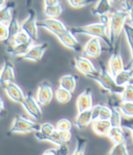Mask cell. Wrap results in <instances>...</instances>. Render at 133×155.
I'll return each mask as SVG.
<instances>
[{"label":"cell","mask_w":133,"mask_h":155,"mask_svg":"<svg viewBox=\"0 0 133 155\" xmlns=\"http://www.w3.org/2000/svg\"><path fill=\"white\" fill-rule=\"evenodd\" d=\"M71 33L79 34V35H87L90 36L91 38H97L103 41L106 45L110 48H112L110 38H109V31L108 27L101 24V23H91L84 26H78V27H71L69 28Z\"/></svg>","instance_id":"obj_1"},{"label":"cell","mask_w":133,"mask_h":155,"mask_svg":"<svg viewBox=\"0 0 133 155\" xmlns=\"http://www.w3.org/2000/svg\"><path fill=\"white\" fill-rule=\"evenodd\" d=\"M128 17V12L123 9H119L113 12L110 17L108 31H109V38L112 47L116 44L117 40L119 39L121 31L123 30Z\"/></svg>","instance_id":"obj_2"},{"label":"cell","mask_w":133,"mask_h":155,"mask_svg":"<svg viewBox=\"0 0 133 155\" xmlns=\"http://www.w3.org/2000/svg\"><path fill=\"white\" fill-rule=\"evenodd\" d=\"M87 77L96 81L97 83H98L101 85L102 88L112 93V94H116V95L120 96L122 94L123 90H124V87L119 86L116 84L114 77L104 67L101 68L99 71L97 70L95 73L87 75Z\"/></svg>","instance_id":"obj_3"},{"label":"cell","mask_w":133,"mask_h":155,"mask_svg":"<svg viewBox=\"0 0 133 155\" xmlns=\"http://www.w3.org/2000/svg\"><path fill=\"white\" fill-rule=\"evenodd\" d=\"M34 133L36 139L39 141H48L56 146H60L64 144L60 140L59 133L56 130V127H54L49 122H45L41 124L39 130Z\"/></svg>","instance_id":"obj_4"},{"label":"cell","mask_w":133,"mask_h":155,"mask_svg":"<svg viewBox=\"0 0 133 155\" xmlns=\"http://www.w3.org/2000/svg\"><path fill=\"white\" fill-rule=\"evenodd\" d=\"M40 125L37 122L28 119L22 116H17L11 124L9 129V134L16 133H28V132H36L39 130Z\"/></svg>","instance_id":"obj_5"},{"label":"cell","mask_w":133,"mask_h":155,"mask_svg":"<svg viewBox=\"0 0 133 155\" xmlns=\"http://www.w3.org/2000/svg\"><path fill=\"white\" fill-rule=\"evenodd\" d=\"M28 14L26 18L21 23V30L24 31L29 39L36 42L39 40V27H38V20H37V13L35 9L32 8H28Z\"/></svg>","instance_id":"obj_6"},{"label":"cell","mask_w":133,"mask_h":155,"mask_svg":"<svg viewBox=\"0 0 133 155\" xmlns=\"http://www.w3.org/2000/svg\"><path fill=\"white\" fill-rule=\"evenodd\" d=\"M22 107L26 110V112L36 121H39L42 117V110L40 105L38 103L37 99H35L32 96H26L25 99L21 103Z\"/></svg>","instance_id":"obj_7"},{"label":"cell","mask_w":133,"mask_h":155,"mask_svg":"<svg viewBox=\"0 0 133 155\" xmlns=\"http://www.w3.org/2000/svg\"><path fill=\"white\" fill-rule=\"evenodd\" d=\"M56 37L65 47H66L70 50H72L74 51H80L82 50L80 43L76 39L75 35L71 33V31L69 28H66L65 31L56 35Z\"/></svg>","instance_id":"obj_8"},{"label":"cell","mask_w":133,"mask_h":155,"mask_svg":"<svg viewBox=\"0 0 133 155\" xmlns=\"http://www.w3.org/2000/svg\"><path fill=\"white\" fill-rule=\"evenodd\" d=\"M48 48V42H42V43H37V44H32L30 48L28 49L27 52L23 55L21 58L24 60L31 61H39L46 51Z\"/></svg>","instance_id":"obj_9"},{"label":"cell","mask_w":133,"mask_h":155,"mask_svg":"<svg viewBox=\"0 0 133 155\" xmlns=\"http://www.w3.org/2000/svg\"><path fill=\"white\" fill-rule=\"evenodd\" d=\"M38 27L48 30L49 32L53 33L55 36L65 31L68 28L60 20L57 18H49L38 21Z\"/></svg>","instance_id":"obj_10"},{"label":"cell","mask_w":133,"mask_h":155,"mask_svg":"<svg viewBox=\"0 0 133 155\" xmlns=\"http://www.w3.org/2000/svg\"><path fill=\"white\" fill-rule=\"evenodd\" d=\"M82 52L86 57L97 58L102 52L101 40L97 38H90L82 48Z\"/></svg>","instance_id":"obj_11"},{"label":"cell","mask_w":133,"mask_h":155,"mask_svg":"<svg viewBox=\"0 0 133 155\" xmlns=\"http://www.w3.org/2000/svg\"><path fill=\"white\" fill-rule=\"evenodd\" d=\"M54 92L50 84L43 83L39 84L37 91V101L40 106H48L53 99Z\"/></svg>","instance_id":"obj_12"},{"label":"cell","mask_w":133,"mask_h":155,"mask_svg":"<svg viewBox=\"0 0 133 155\" xmlns=\"http://www.w3.org/2000/svg\"><path fill=\"white\" fill-rule=\"evenodd\" d=\"M15 79H16V72H15L14 64H12L11 61L5 60L1 72H0V84L4 87L8 83L15 82Z\"/></svg>","instance_id":"obj_13"},{"label":"cell","mask_w":133,"mask_h":155,"mask_svg":"<svg viewBox=\"0 0 133 155\" xmlns=\"http://www.w3.org/2000/svg\"><path fill=\"white\" fill-rule=\"evenodd\" d=\"M3 88H4L5 92H6L8 97L11 101H13L15 103H20L21 104L23 102V100L25 99V97L26 96L24 94L23 90L15 82L8 83Z\"/></svg>","instance_id":"obj_14"},{"label":"cell","mask_w":133,"mask_h":155,"mask_svg":"<svg viewBox=\"0 0 133 155\" xmlns=\"http://www.w3.org/2000/svg\"><path fill=\"white\" fill-rule=\"evenodd\" d=\"M93 107L92 92L89 88H86L77 99V109L78 113L90 109Z\"/></svg>","instance_id":"obj_15"},{"label":"cell","mask_w":133,"mask_h":155,"mask_svg":"<svg viewBox=\"0 0 133 155\" xmlns=\"http://www.w3.org/2000/svg\"><path fill=\"white\" fill-rule=\"evenodd\" d=\"M109 69H110V74L115 77L119 72H121L123 69H125L124 66V61L121 57V54L119 51L116 50L112 54L111 57L109 61Z\"/></svg>","instance_id":"obj_16"},{"label":"cell","mask_w":133,"mask_h":155,"mask_svg":"<svg viewBox=\"0 0 133 155\" xmlns=\"http://www.w3.org/2000/svg\"><path fill=\"white\" fill-rule=\"evenodd\" d=\"M75 67L86 76L97 71L92 61L85 56H78L75 58Z\"/></svg>","instance_id":"obj_17"},{"label":"cell","mask_w":133,"mask_h":155,"mask_svg":"<svg viewBox=\"0 0 133 155\" xmlns=\"http://www.w3.org/2000/svg\"><path fill=\"white\" fill-rule=\"evenodd\" d=\"M8 40L5 41V43H7V45H9L12 41V40L15 38V36L21 31V24L19 23L18 20V16H17V11L14 10L12 13V18L9 21V23L8 24Z\"/></svg>","instance_id":"obj_18"},{"label":"cell","mask_w":133,"mask_h":155,"mask_svg":"<svg viewBox=\"0 0 133 155\" xmlns=\"http://www.w3.org/2000/svg\"><path fill=\"white\" fill-rule=\"evenodd\" d=\"M92 122L93 120H92V116H91V110L88 109V110L78 113L74 120V126L78 128L79 130H83Z\"/></svg>","instance_id":"obj_19"},{"label":"cell","mask_w":133,"mask_h":155,"mask_svg":"<svg viewBox=\"0 0 133 155\" xmlns=\"http://www.w3.org/2000/svg\"><path fill=\"white\" fill-rule=\"evenodd\" d=\"M111 129V124L110 120L97 119L92 122V130L98 136H108Z\"/></svg>","instance_id":"obj_20"},{"label":"cell","mask_w":133,"mask_h":155,"mask_svg":"<svg viewBox=\"0 0 133 155\" xmlns=\"http://www.w3.org/2000/svg\"><path fill=\"white\" fill-rule=\"evenodd\" d=\"M33 44V41L30 40L29 41H27L26 43H23V44H17V45H11L8 46L7 49V52L12 56H16V57H22L23 55H25L28 49L30 48V46Z\"/></svg>","instance_id":"obj_21"},{"label":"cell","mask_w":133,"mask_h":155,"mask_svg":"<svg viewBox=\"0 0 133 155\" xmlns=\"http://www.w3.org/2000/svg\"><path fill=\"white\" fill-rule=\"evenodd\" d=\"M111 8V3L110 0H97L96 6L91 9V13L94 16H103L108 15V13L110 11Z\"/></svg>","instance_id":"obj_22"},{"label":"cell","mask_w":133,"mask_h":155,"mask_svg":"<svg viewBox=\"0 0 133 155\" xmlns=\"http://www.w3.org/2000/svg\"><path fill=\"white\" fill-rule=\"evenodd\" d=\"M76 86H77L76 76H74L72 74L63 75L59 79V87L69 91L70 93H73L76 90Z\"/></svg>","instance_id":"obj_23"},{"label":"cell","mask_w":133,"mask_h":155,"mask_svg":"<svg viewBox=\"0 0 133 155\" xmlns=\"http://www.w3.org/2000/svg\"><path fill=\"white\" fill-rule=\"evenodd\" d=\"M133 76V68H125L123 69L121 72H119L115 77V82L118 85L124 87L125 85H127L130 80V78Z\"/></svg>","instance_id":"obj_24"},{"label":"cell","mask_w":133,"mask_h":155,"mask_svg":"<svg viewBox=\"0 0 133 155\" xmlns=\"http://www.w3.org/2000/svg\"><path fill=\"white\" fill-rule=\"evenodd\" d=\"M110 140L112 141L113 145L120 143L125 140V136H124V130L122 127H111L108 136Z\"/></svg>","instance_id":"obj_25"},{"label":"cell","mask_w":133,"mask_h":155,"mask_svg":"<svg viewBox=\"0 0 133 155\" xmlns=\"http://www.w3.org/2000/svg\"><path fill=\"white\" fill-rule=\"evenodd\" d=\"M123 31L127 40V42L128 44L130 53H131V63L133 67V25L130 23L126 22L123 28Z\"/></svg>","instance_id":"obj_26"},{"label":"cell","mask_w":133,"mask_h":155,"mask_svg":"<svg viewBox=\"0 0 133 155\" xmlns=\"http://www.w3.org/2000/svg\"><path fill=\"white\" fill-rule=\"evenodd\" d=\"M13 8H14L13 3L6 4L5 7L0 8V23L7 24V25L9 23V21L12 18Z\"/></svg>","instance_id":"obj_27"},{"label":"cell","mask_w":133,"mask_h":155,"mask_svg":"<svg viewBox=\"0 0 133 155\" xmlns=\"http://www.w3.org/2000/svg\"><path fill=\"white\" fill-rule=\"evenodd\" d=\"M70 148L66 143L57 146V148H51L45 150L42 155H69Z\"/></svg>","instance_id":"obj_28"},{"label":"cell","mask_w":133,"mask_h":155,"mask_svg":"<svg viewBox=\"0 0 133 155\" xmlns=\"http://www.w3.org/2000/svg\"><path fill=\"white\" fill-rule=\"evenodd\" d=\"M106 155H129L126 140L118 144H114L111 150Z\"/></svg>","instance_id":"obj_29"},{"label":"cell","mask_w":133,"mask_h":155,"mask_svg":"<svg viewBox=\"0 0 133 155\" xmlns=\"http://www.w3.org/2000/svg\"><path fill=\"white\" fill-rule=\"evenodd\" d=\"M62 11L63 8L60 4L44 8V14L49 18H57L62 14Z\"/></svg>","instance_id":"obj_30"},{"label":"cell","mask_w":133,"mask_h":155,"mask_svg":"<svg viewBox=\"0 0 133 155\" xmlns=\"http://www.w3.org/2000/svg\"><path fill=\"white\" fill-rule=\"evenodd\" d=\"M111 116L110 118V122L111 127H121L122 124V114L120 113L118 107H110Z\"/></svg>","instance_id":"obj_31"},{"label":"cell","mask_w":133,"mask_h":155,"mask_svg":"<svg viewBox=\"0 0 133 155\" xmlns=\"http://www.w3.org/2000/svg\"><path fill=\"white\" fill-rule=\"evenodd\" d=\"M56 98L60 103H68L72 98V93L59 87L56 91Z\"/></svg>","instance_id":"obj_32"},{"label":"cell","mask_w":133,"mask_h":155,"mask_svg":"<svg viewBox=\"0 0 133 155\" xmlns=\"http://www.w3.org/2000/svg\"><path fill=\"white\" fill-rule=\"evenodd\" d=\"M87 147V140L82 137H77L76 147L72 155H85Z\"/></svg>","instance_id":"obj_33"},{"label":"cell","mask_w":133,"mask_h":155,"mask_svg":"<svg viewBox=\"0 0 133 155\" xmlns=\"http://www.w3.org/2000/svg\"><path fill=\"white\" fill-rule=\"evenodd\" d=\"M119 109L122 116L127 117H133V102H121Z\"/></svg>","instance_id":"obj_34"},{"label":"cell","mask_w":133,"mask_h":155,"mask_svg":"<svg viewBox=\"0 0 133 155\" xmlns=\"http://www.w3.org/2000/svg\"><path fill=\"white\" fill-rule=\"evenodd\" d=\"M120 97H121V102H133V85L131 84L125 85Z\"/></svg>","instance_id":"obj_35"},{"label":"cell","mask_w":133,"mask_h":155,"mask_svg":"<svg viewBox=\"0 0 133 155\" xmlns=\"http://www.w3.org/2000/svg\"><path fill=\"white\" fill-rule=\"evenodd\" d=\"M73 124L68 118H61L57 122L56 130L57 131H64V130H71Z\"/></svg>","instance_id":"obj_36"},{"label":"cell","mask_w":133,"mask_h":155,"mask_svg":"<svg viewBox=\"0 0 133 155\" xmlns=\"http://www.w3.org/2000/svg\"><path fill=\"white\" fill-rule=\"evenodd\" d=\"M96 1H97V0H68L69 4L74 8H80L89 6Z\"/></svg>","instance_id":"obj_37"},{"label":"cell","mask_w":133,"mask_h":155,"mask_svg":"<svg viewBox=\"0 0 133 155\" xmlns=\"http://www.w3.org/2000/svg\"><path fill=\"white\" fill-rule=\"evenodd\" d=\"M30 41V39H29V37L24 32V31H21L20 32H18L16 36H15V38L12 40V41H11V43L8 45V46H11V45H17V44H23V43H26L27 41Z\"/></svg>","instance_id":"obj_38"},{"label":"cell","mask_w":133,"mask_h":155,"mask_svg":"<svg viewBox=\"0 0 133 155\" xmlns=\"http://www.w3.org/2000/svg\"><path fill=\"white\" fill-rule=\"evenodd\" d=\"M111 116V109L110 107L102 105L101 108V112H99V117L98 119H101V120H110Z\"/></svg>","instance_id":"obj_39"},{"label":"cell","mask_w":133,"mask_h":155,"mask_svg":"<svg viewBox=\"0 0 133 155\" xmlns=\"http://www.w3.org/2000/svg\"><path fill=\"white\" fill-rule=\"evenodd\" d=\"M8 38V28L7 24L0 23V41H6Z\"/></svg>","instance_id":"obj_40"},{"label":"cell","mask_w":133,"mask_h":155,"mask_svg":"<svg viewBox=\"0 0 133 155\" xmlns=\"http://www.w3.org/2000/svg\"><path fill=\"white\" fill-rule=\"evenodd\" d=\"M59 133V137L60 140L62 141V143H68L69 141L71 140L72 138V133L71 130H64V131H58Z\"/></svg>","instance_id":"obj_41"},{"label":"cell","mask_w":133,"mask_h":155,"mask_svg":"<svg viewBox=\"0 0 133 155\" xmlns=\"http://www.w3.org/2000/svg\"><path fill=\"white\" fill-rule=\"evenodd\" d=\"M101 106H102V105H96V106H93V107L90 108V110H91V116H92V120H93V121L98 119L99 112H101Z\"/></svg>","instance_id":"obj_42"},{"label":"cell","mask_w":133,"mask_h":155,"mask_svg":"<svg viewBox=\"0 0 133 155\" xmlns=\"http://www.w3.org/2000/svg\"><path fill=\"white\" fill-rule=\"evenodd\" d=\"M121 127L122 129H127L128 130L131 134H132V138H133V121H126V122H123L122 121V124H121Z\"/></svg>","instance_id":"obj_43"},{"label":"cell","mask_w":133,"mask_h":155,"mask_svg":"<svg viewBox=\"0 0 133 155\" xmlns=\"http://www.w3.org/2000/svg\"><path fill=\"white\" fill-rule=\"evenodd\" d=\"M99 23H101L105 26H109L110 23V16L109 15H103L99 17Z\"/></svg>","instance_id":"obj_44"},{"label":"cell","mask_w":133,"mask_h":155,"mask_svg":"<svg viewBox=\"0 0 133 155\" xmlns=\"http://www.w3.org/2000/svg\"><path fill=\"white\" fill-rule=\"evenodd\" d=\"M59 0H44V5L45 7H50V6H55V5H58Z\"/></svg>","instance_id":"obj_45"},{"label":"cell","mask_w":133,"mask_h":155,"mask_svg":"<svg viewBox=\"0 0 133 155\" xmlns=\"http://www.w3.org/2000/svg\"><path fill=\"white\" fill-rule=\"evenodd\" d=\"M5 112V103L2 99V97H0V116H2Z\"/></svg>","instance_id":"obj_46"},{"label":"cell","mask_w":133,"mask_h":155,"mask_svg":"<svg viewBox=\"0 0 133 155\" xmlns=\"http://www.w3.org/2000/svg\"><path fill=\"white\" fill-rule=\"evenodd\" d=\"M128 18L130 19V24L133 25V6L129 8V10L128 11Z\"/></svg>","instance_id":"obj_47"},{"label":"cell","mask_w":133,"mask_h":155,"mask_svg":"<svg viewBox=\"0 0 133 155\" xmlns=\"http://www.w3.org/2000/svg\"><path fill=\"white\" fill-rule=\"evenodd\" d=\"M31 5H32V0H26V7H27V9L31 8Z\"/></svg>","instance_id":"obj_48"},{"label":"cell","mask_w":133,"mask_h":155,"mask_svg":"<svg viewBox=\"0 0 133 155\" xmlns=\"http://www.w3.org/2000/svg\"><path fill=\"white\" fill-rule=\"evenodd\" d=\"M6 6V0H0V8H3Z\"/></svg>","instance_id":"obj_49"},{"label":"cell","mask_w":133,"mask_h":155,"mask_svg":"<svg viewBox=\"0 0 133 155\" xmlns=\"http://www.w3.org/2000/svg\"><path fill=\"white\" fill-rule=\"evenodd\" d=\"M128 84H131V85H133V76L130 78V80H129V82H128Z\"/></svg>","instance_id":"obj_50"},{"label":"cell","mask_w":133,"mask_h":155,"mask_svg":"<svg viewBox=\"0 0 133 155\" xmlns=\"http://www.w3.org/2000/svg\"><path fill=\"white\" fill-rule=\"evenodd\" d=\"M110 3H116V2H119V0H110Z\"/></svg>","instance_id":"obj_51"},{"label":"cell","mask_w":133,"mask_h":155,"mask_svg":"<svg viewBox=\"0 0 133 155\" xmlns=\"http://www.w3.org/2000/svg\"><path fill=\"white\" fill-rule=\"evenodd\" d=\"M1 69H2V66H0V72H1Z\"/></svg>","instance_id":"obj_52"},{"label":"cell","mask_w":133,"mask_h":155,"mask_svg":"<svg viewBox=\"0 0 133 155\" xmlns=\"http://www.w3.org/2000/svg\"><path fill=\"white\" fill-rule=\"evenodd\" d=\"M122 1H124V0H122Z\"/></svg>","instance_id":"obj_53"},{"label":"cell","mask_w":133,"mask_h":155,"mask_svg":"<svg viewBox=\"0 0 133 155\" xmlns=\"http://www.w3.org/2000/svg\"></svg>","instance_id":"obj_54"}]
</instances>
